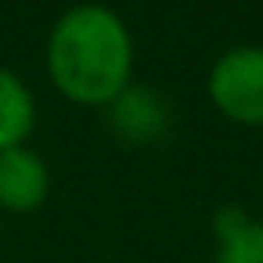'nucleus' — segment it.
<instances>
[{
  "instance_id": "f257e3e1",
  "label": "nucleus",
  "mask_w": 263,
  "mask_h": 263,
  "mask_svg": "<svg viewBox=\"0 0 263 263\" xmlns=\"http://www.w3.org/2000/svg\"><path fill=\"white\" fill-rule=\"evenodd\" d=\"M47 76L76 105H108L130 87L134 40L126 22L101 4L69 8L47 36Z\"/></svg>"
},
{
  "instance_id": "f03ea898",
  "label": "nucleus",
  "mask_w": 263,
  "mask_h": 263,
  "mask_svg": "<svg viewBox=\"0 0 263 263\" xmlns=\"http://www.w3.org/2000/svg\"><path fill=\"white\" fill-rule=\"evenodd\" d=\"M220 116L241 126H263V47H231L216 58L205 80Z\"/></svg>"
},
{
  "instance_id": "7ed1b4c3",
  "label": "nucleus",
  "mask_w": 263,
  "mask_h": 263,
  "mask_svg": "<svg viewBox=\"0 0 263 263\" xmlns=\"http://www.w3.org/2000/svg\"><path fill=\"white\" fill-rule=\"evenodd\" d=\"M47 191H51V173L33 148L18 144L0 152V209L18 216L36 213L47 202Z\"/></svg>"
},
{
  "instance_id": "20e7f679",
  "label": "nucleus",
  "mask_w": 263,
  "mask_h": 263,
  "mask_svg": "<svg viewBox=\"0 0 263 263\" xmlns=\"http://www.w3.org/2000/svg\"><path fill=\"white\" fill-rule=\"evenodd\" d=\"M108 123H112V130L123 137V141H130V144H152V141H159L162 134H166V126H170V108H166V101L155 94V90H148V87H126L123 94H116L108 105Z\"/></svg>"
},
{
  "instance_id": "39448f33",
  "label": "nucleus",
  "mask_w": 263,
  "mask_h": 263,
  "mask_svg": "<svg viewBox=\"0 0 263 263\" xmlns=\"http://www.w3.org/2000/svg\"><path fill=\"white\" fill-rule=\"evenodd\" d=\"M213 263H263V220H252L241 205H220L213 213Z\"/></svg>"
},
{
  "instance_id": "423d86ee",
  "label": "nucleus",
  "mask_w": 263,
  "mask_h": 263,
  "mask_svg": "<svg viewBox=\"0 0 263 263\" xmlns=\"http://www.w3.org/2000/svg\"><path fill=\"white\" fill-rule=\"evenodd\" d=\"M36 126V101L33 90L0 65V152L26 144V137Z\"/></svg>"
},
{
  "instance_id": "0eeeda50",
  "label": "nucleus",
  "mask_w": 263,
  "mask_h": 263,
  "mask_svg": "<svg viewBox=\"0 0 263 263\" xmlns=\"http://www.w3.org/2000/svg\"><path fill=\"white\" fill-rule=\"evenodd\" d=\"M259 191H263V173H259Z\"/></svg>"
}]
</instances>
